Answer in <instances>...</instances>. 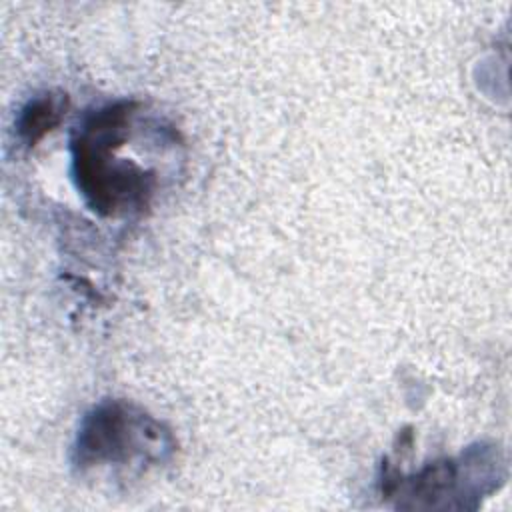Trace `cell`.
Instances as JSON below:
<instances>
[{
    "label": "cell",
    "mask_w": 512,
    "mask_h": 512,
    "mask_svg": "<svg viewBox=\"0 0 512 512\" xmlns=\"http://www.w3.org/2000/svg\"><path fill=\"white\" fill-rule=\"evenodd\" d=\"M68 98L66 94H52L46 92L42 96L32 98L18 116L16 128L18 136L26 146H34L42 140L66 114Z\"/></svg>",
    "instance_id": "277c9868"
},
{
    "label": "cell",
    "mask_w": 512,
    "mask_h": 512,
    "mask_svg": "<svg viewBox=\"0 0 512 512\" xmlns=\"http://www.w3.org/2000/svg\"><path fill=\"white\" fill-rule=\"evenodd\" d=\"M136 102L118 100L88 114L72 136V176L86 204L100 216H122L148 206L154 174L114 158Z\"/></svg>",
    "instance_id": "6da1fadb"
},
{
    "label": "cell",
    "mask_w": 512,
    "mask_h": 512,
    "mask_svg": "<svg viewBox=\"0 0 512 512\" xmlns=\"http://www.w3.org/2000/svg\"><path fill=\"white\" fill-rule=\"evenodd\" d=\"M174 450L170 432L130 402L108 400L90 410L74 444V464L84 470L102 464L162 462Z\"/></svg>",
    "instance_id": "7a4b0ae2"
},
{
    "label": "cell",
    "mask_w": 512,
    "mask_h": 512,
    "mask_svg": "<svg viewBox=\"0 0 512 512\" xmlns=\"http://www.w3.org/2000/svg\"><path fill=\"white\" fill-rule=\"evenodd\" d=\"M498 454L492 448H470L458 460H444L426 466L416 476L400 482L412 498H444L482 494L494 486L498 476ZM430 504V502H428ZM426 504V506H428Z\"/></svg>",
    "instance_id": "3957f363"
}]
</instances>
